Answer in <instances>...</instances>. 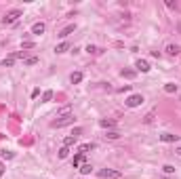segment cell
<instances>
[{"instance_id":"16","label":"cell","mask_w":181,"mask_h":179,"mask_svg":"<svg viewBox=\"0 0 181 179\" xmlns=\"http://www.w3.org/2000/svg\"><path fill=\"white\" fill-rule=\"evenodd\" d=\"M114 124H116L114 120H105V118H103V120H99V126H101V129H112Z\"/></svg>"},{"instance_id":"27","label":"cell","mask_w":181,"mask_h":179,"mask_svg":"<svg viewBox=\"0 0 181 179\" xmlns=\"http://www.w3.org/2000/svg\"><path fill=\"white\" fill-rule=\"evenodd\" d=\"M13 158V152H2V160H11Z\"/></svg>"},{"instance_id":"19","label":"cell","mask_w":181,"mask_h":179,"mask_svg":"<svg viewBox=\"0 0 181 179\" xmlns=\"http://www.w3.org/2000/svg\"><path fill=\"white\" fill-rule=\"evenodd\" d=\"M164 91H167V93H177V84H173V82L164 84Z\"/></svg>"},{"instance_id":"25","label":"cell","mask_w":181,"mask_h":179,"mask_svg":"<svg viewBox=\"0 0 181 179\" xmlns=\"http://www.w3.org/2000/svg\"><path fill=\"white\" fill-rule=\"evenodd\" d=\"M105 137H107V139H118L120 135H118V133H116V131H110V133H107V135H105Z\"/></svg>"},{"instance_id":"7","label":"cell","mask_w":181,"mask_h":179,"mask_svg":"<svg viewBox=\"0 0 181 179\" xmlns=\"http://www.w3.org/2000/svg\"><path fill=\"white\" fill-rule=\"evenodd\" d=\"M44 30H47V25H44L42 21H38V23H34V25H32V34L40 36V34H44Z\"/></svg>"},{"instance_id":"5","label":"cell","mask_w":181,"mask_h":179,"mask_svg":"<svg viewBox=\"0 0 181 179\" xmlns=\"http://www.w3.org/2000/svg\"><path fill=\"white\" fill-rule=\"evenodd\" d=\"M135 68H137V72H143V74H147V72L152 70L145 59H137V61H135Z\"/></svg>"},{"instance_id":"13","label":"cell","mask_w":181,"mask_h":179,"mask_svg":"<svg viewBox=\"0 0 181 179\" xmlns=\"http://www.w3.org/2000/svg\"><path fill=\"white\" fill-rule=\"evenodd\" d=\"M53 95H55V93H53V91H44V93H42V103H49L51 99H53Z\"/></svg>"},{"instance_id":"17","label":"cell","mask_w":181,"mask_h":179,"mask_svg":"<svg viewBox=\"0 0 181 179\" xmlns=\"http://www.w3.org/2000/svg\"><path fill=\"white\" fill-rule=\"evenodd\" d=\"M68 48H70V44H68V42H61V44H57V47H55V53H65Z\"/></svg>"},{"instance_id":"26","label":"cell","mask_w":181,"mask_h":179,"mask_svg":"<svg viewBox=\"0 0 181 179\" xmlns=\"http://www.w3.org/2000/svg\"><path fill=\"white\" fill-rule=\"evenodd\" d=\"M154 116H156V112H150V114L145 116V124H150V122H152V120H154Z\"/></svg>"},{"instance_id":"15","label":"cell","mask_w":181,"mask_h":179,"mask_svg":"<svg viewBox=\"0 0 181 179\" xmlns=\"http://www.w3.org/2000/svg\"><path fill=\"white\" fill-rule=\"evenodd\" d=\"M70 80H72V84H78L82 80V72H74V74L70 76Z\"/></svg>"},{"instance_id":"12","label":"cell","mask_w":181,"mask_h":179,"mask_svg":"<svg viewBox=\"0 0 181 179\" xmlns=\"http://www.w3.org/2000/svg\"><path fill=\"white\" fill-rule=\"evenodd\" d=\"M78 141V137H74V135H68V137L63 139V145H65V148H70V145H74Z\"/></svg>"},{"instance_id":"31","label":"cell","mask_w":181,"mask_h":179,"mask_svg":"<svg viewBox=\"0 0 181 179\" xmlns=\"http://www.w3.org/2000/svg\"><path fill=\"white\" fill-rule=\"evenodd\" d=\"M175 154H177V156H181V145L177 148V150H175Z\"/></svg>"},{"instance_id":"4","label":"cell","mask_w":181,"mask_h":179,"mask_svg":"<svg viewBox=\"0 0 181 179\" xmlns=\"http://www.w3.org/2000/svg\"><path fill=\"white\" fill-rule=\"evenodd\" d=\"M99 177H103V179H120V171H114V169H101V171H99Z\"/></svg>"},{"instance_id":"20","label":"cell","mask_w":181,"mask_h":179,"mask_svg":"<svg viewBox=\"0 0 181 179\" xmlns=\"http://www.w3.org/2000/svg\"><path fill=\"white\" fill-rule=\"evenodd\" d=\"M68 154H70V148H65V145H63L61 150H59V158H68Z\"/></svg>"},{"instance_id":"14","label":"cell","mask_w":181,"mask_h":179,"mask_svg":"<svg viewBox=\"0 0 181 179\" xmlns=\"http://www.w3.org/2000/svg\"><path fill=\"white\" fill-rule=\"evenodd\" d=\"M167 53L168 55H179V47L177 44H167Z\"/></svg>"},{"instance_id":"30","label":"cell","mask_w":181,"mask_h":179,"mask_svg":"<svg viewBox=\"0 0 181 179\" xmlns=\"http://www.w3.org/2000/svg\"><path fill=\"white\" fill-rule=\"evenodd\" d=\"M2 175H4V165L0 162V177H2Z\"/></svg>"},{"instance_id":"24","label":"cell","mask_w":181,"mask_h":179,"mask_svg":"<svg viewBox=\"0 0 181 179\" xmlns=\"http://www.w3.org/2000/svg\"><path fill=\"white\" fill-rule=\"evenodd\" d=\"M21 48H34V42H30V40L21 42Z\"/></svg>"},{"instance_id":"21","label":"cell","mask_w":181,"mask_h":179,"mask_svg":"<svg viewBox=\"0 0 181 179\" xmlns=\"http://www.w3.org/2000/svg\"><path fill=\"white\" fill-rule=\"evenodd\" d=\"M82 156H84V154H76V156H74V162H72V165H74V169L82 162Z\"/></svg>"},{"instance_id":"9","label":"cell","mask_w":181,"mask_h":179,"mask_svg":"<svg viewBox=\"0 0 181 179\" xmlns=\"http://www.w3.org/2000/svg\"><path fill=\"white\" fill-rule=\"evenodd\" d=\"M89 150H95V143H82L78 148V154H86Z\"/></svg>"},{"instance_id":"3","label":"cell","mask_w":181,"mask_h":179,"mask_svg":"<svg viewBox=\"0 0 181 179\" xmlns=\"http://www.w3.org/2000/svg\"><path fill=\"white\" fill-rule=\"evenodd\" d=\"M145 99H143V95H139V93H135V95H131L129 99H126L124 103H126V108H139L141 103H143Z\"/></svg>"},{"instance_id":"2","label":"cell","mask_w":181,"mask_h":179,"mask_svg":"<svg viewBox=\"0 0 181 179\" xmlns=\"http://www.w3.org/2000/svg\"><path fill=\"white\" fill-rule=\"evenodd\" d=\"M21 15H23V11H21V8H13V11H8V13L2 17V23H7V25H8V23H15Z\"/></svg>"},{"instance_id":"23","label":"cell","mask_w":181,"mask_h":179,"mask_svg":"<svg viewBox=\"0 0 181 179\" xmlns=\"http://www.w3.org/2000/svg\"><path fill=\"white\" fill-rule=\"evenodd\" d=\"M162 171H164V173H175V166L173 165H164V166H162Z\"/></svg>"},{"instance_id":"11","label":"cell","mask_w":181,"mask_h":179,"mask_svg":"<svg viewBox=\"0 0 181 179\" xmlns=\"http://www.w3.org/2000/svg\"><path fill=\"white\" fill-rule=\"evenodd\" d=\"M15 65V55L7 57V59H2V68H13Z\"/></svg>"},{"instance_id":"10","label":"cell","mask_w":181,"mask_h":179,"mask_svg":"<svg viewBox=\"0 0 181 179\" xmlns=\"http://www.w3.org/2000/svg\"><path fill=\"white\" fill-rule=\"evenodd\" d=\"M120 76H122V78H135V76H137V70H122Z\"/></svg>"},{"instance_id":"18","label":"cell","mask_w":181,"mask_h":179,"mask_svg":"<svg viewBox=\"0 0 181 179\" xmlns=\"http://www.w3.org/2000/svg\"><path fill=\"white\" fill-rule=\"evenodd\" d=\"M90 171H93V166H90L89 162H84V165L80 166V173H82V175H90Z\"/></svg>"},{"instance_id":"6","label":"cell","mask_w":181,"mask_h":179,"mask_svg":"<svg viewBox=\"0 0 181 179\" xmlns=\"http://www.w3.org/2000/svg\"><path fill=\"white\" fill-rule=\"evenodd\" d=\"M179 139V135H173V133H162L160 135V141H164V143H175Z\"/></svg>"},{"instance_id":"8","label":"cell","mask_w":181,"mask_h":179,"mask_svg":"<svg viewBox=\"0 0 181 179\" xmlns=\"http://www.w3.org/2000/svg\"><path fill=\"white\" fill-rule=\"evenodd\" d=\"M74 30H76V23H70L68 28H63L61 32H59V38H68V36H70L72 32H74Z\"/></svg>"},{"instance_id":"1","label":"cell","mask_w":181,"mask_h":179,"mask_svg":"<svg viewBox=\"0 0 181 179\" xmlns=\"http://www.w3.org/2000/svg\"><path fill=\"white\" fill-rule=\"evenodd\" d=\"M74 120H76V118L72 116H61V118H57V120H53V122H51V126H53V129H61V126H68V124H74Z\"/></svg>"},{"instance_id":"22","label":"cell","mask_w":181,"mask_h":179,"mask_svg":"<svg viewBox=\"0 0 181 179\" xmlns=\"http://www.w3.org/2000/svg\"><path fill=\"white\" fill-rule=\"evenodd\" d=\"M38 63V57H28L25 59V65H36Z\"/></svg>"},{"instance_id":"29","label":"cell","mask_w":181,"mask_h":179,"mask_svg":"<svg viewBox=\"0 0 181 179\" xmlns=\"http://www.w3.org/2000/svg\"><path fill=\"white\" fill-rule=\"evenodd\" d=\"M80 133H82V129H80V126H76V129H74V131H72V135H74V137H78V135H80Z\"/></svg>"},{"instance_id":"28","label":"cell","mask_w":181,"mask_h":179,"mask_svg":"<svg viewBox=\"0 0 181 179\" xmlns=\"http://www.w3.org/2000/svg\"><path fill=\"white\" fill-rule=\"evenodd\" d=\"M86 53H97V47H95V44H89V47H86Z\"/></svg>"}]
</instances>
